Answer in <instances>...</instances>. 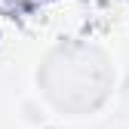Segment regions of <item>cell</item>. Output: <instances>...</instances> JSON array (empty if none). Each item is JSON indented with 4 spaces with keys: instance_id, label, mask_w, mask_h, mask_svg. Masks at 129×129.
Here are the masks:
<instances>
[{
    "instance_id": "obj_1",
    "label": "cell",
    "mask_w": 129,
    "mask_h": 129,
    "mask_svg": "<svg viewBox=\"0 0 129 129\" xmlns=\"http://www.w3.org/2000/svg\"><path fill=\"white\" fill-rule=\"evenodd\" d=\"M117 83V71L102 46L83 40L55 43L40 58L37 86L55 114L89 117L102 111Z\"/></svg>"
}]
</instances>
